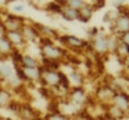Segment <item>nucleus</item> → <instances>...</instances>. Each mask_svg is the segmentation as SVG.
<instances>
[{"label":"nucleus","mask_w":129,"mask_h":120,"mask_svg":"<svg viewBox=\"0 0 129 120\" xmlns=\"http://www.w3.org/2000/svg\"><path fill=\"white\" fill-rule=\"evenodd\" d=\"M114 29H115V33L120 35L129 31V14H125V15L120 14L118 18H115Z\"/></svg>","instance_id":"nucleus-1"},{"label":"nucleus","mask_w":129,"mask_h":120,"mask_svg":"<svg viewBox=\"0 0 129 120\" xmlns=\"http://www.w3.org/2000/svg\"><path fill=\"white\" fill-rule=\"evenodd\" d=\"M42 50L44 53V56L46 58V60H55V59H59L60 56L64 55L63 50H60L59 48L54 46V44H49V45H43L42 46Z\"/></svg>","instance_id":"nucleus-2"},{"label":"nucleus","mask_w":129,"mask_h":120,"mask_svg":"<svg viewBox=\"0 0 129 120\" xmlns=\"http://www.w3.org/2000/svg\"><path fill=\"white\" fill-rule=\"evenodd\" d=\"M114 101H115V106L118 109H120L123 113L129 109V96L125 93H119V94H114Z\"/></svg>","instance_id":"nucleus-3"},{"label":"nucleus","mask_w":129,"mask_h":120,"mask_svg":"<svg viewBox=\"0 0 129 120\" xmlns=\"http://www.w3.org/2000/svg\"><path fill=\"white\" fill-rule=\"evenodd\" d=\"M93 46L96 51L99 53H104L107 50V38L102 34H96L94 36V41H93Z\"/></svg>","instance_id":"nucleus-4"},{"label":"nucleus","mask_w":129,"mask_h":120,"mask_svg":"<svg viewBox=\"0 0 129 120\" xmlns=\"http://www.w3.org/2000/svg\"><path fill=\"white\" fill-rule=\"evenodd\" d=\"M42 78H43L44 81H45L48 85H51V86L59 85V78H58V73H56V71L48 70V71H45V73H42Z\"/></svg>","instance_id":"nucleus-5"},{"label":"nucleus","mask_w":129,"mask_h":120,"mask_svg":"<svg viewBox=\"0 0 129 120\" xmlns=\"http://www.w3.org/2000/svg\"><path fill=\"white\" fill-rule=\"evenodd\" d=\"M23 73H24V78H25V80L34 81V80L42 78V70H40L39 68H33V69L23 68Z\"/></svg>","instance_id":"nucleus-6"},{"label":"nucleus","mask_w":129,"mask_h":120,"mask_svg":"<svg viewBox=\"0 0 129 120\" xmlns=\"http://www.w3.org/2000/svg\"><path fill=\"white\" fill-rule=\"evenodd\" d=\"M63 39L67 41L65 44H68V45H70V46H73V48H78V49L85 48L86 45H88L86 41L79 39V38H75V36H72V35H65Z\"/></svg>","instance_id":"nucleus-7"},{"label":"nucleus","mask_w":129,"mask_h":120,"mask_svg":"<svg viewBox=\"0 0 129 120\" xmlns=\"http://www.w3.org/2000/svg\"><path fill=\"white\" fill-rule=\"evenodd\" d=\"M93 15V8L90 5H84L82 9L78 10V19L83 23H86Z\"/></svg>","instance_id":"nucleus-8"},{"label":"nucleus","mask_w":129,"mask_h":120,"mask_svg":"<svg viewBox=\"0 0 129 120\" xmlns=\"http://www.w3.org/2000/svg\"><path fill=\"white\" fill-rule=\"evenodd\" d=\"M61 15H63V18H64L65 20H68V21H74V20L78 19V10L72 9V8H69V6L65 5V8L61 9Z\"/></svg>","instance_id":"nucleus-9"},{"label":"nucleus","mask_w":129,"mask_h":120,"mask_svg":"<svg viewBox=\"0 0 129 120\" xmlns=\"http://www.w3.org/2000/svg\"><path fill=\"white\" fill-rule=\"evenodd\" d=\"M70 96H72L73 103H77V104H83L86 99L85 94H84V91H83L82 89H75V90L70 94Z\"/></svg>","instance_id":"nucleus-10"},{"label":"nucleus","mask_w":129,"mask_h":120,"mask_svg":"<svg viewBox=\"0 0 129 120\" xmlns=\"http://www.w3.org/2000/svg\"><path fill=\"white\" fill-rule=\"evenodd\" d=\"M8 38H9L8 40L10 44H23L24 43V36L19 31H9Z\"/></svg>","instance_id":"nucleus-11"},{"label":"nucleus","mask_w":129,"mask_h":120,"mask_svg":"<svg viewBox=\"0 0 129 120\" xmlns=\"http://www.w3.org/2000/svg\"><path fill=\"white\" fill-rule=\"evenodd\" d=\"M21 64H23V66L26 68V69L38 68V61H37V59H34V58L30 56V55H25V56H23Z\"/></svg>","instance_id":"nucleus-12"},{"label":"nucleus","mask_w":129,"mask_h":120,"mask_svg":"<svg viewBox=\"0 0 129 120\" xmlns=\"http://www.w3.org/2000/svg\"><path fill=\"white\" fill-rule=\"evenodd\" d=\"M69 81H72L75 85H82V83H83V75L80 73H78V71H72Z\"/></svg>","instance_id":"nucleus-13"},{"label":"nucleus","mask_w":129,"mask_h":120,"mask_svg":"<svg viewBox=\"0 0 129 120\" xmlns=\"http://www.w3.org/2000/svg\"><path fill=\"white\" fill-rule=\"evenodd\" d=\"M120 43L124 46H129V31H127V33H124V34L120 35Z\"/></svg>","instance_id":"nucleus-14"},{"label":"nucleus","mask_w":129,"mask_h":120,"mask_svg":"<svg viewBox=\"0 0 129 120\" xmlns=\"http://www.w3.org/2000/svg\"><path fill=\"white\" fill-rule=\"evenodd\" d=\"M1 71H3V75H5V76H10V75H11V70H10V68L6 66V65L3 66Z\"/></svg>","instance_id":"nucleus-15"},{"label":"nucleus","mask_w":129,"mask_h":120,"mask_svg":"<svg viewBox=\"0 0 129 120\" xmlns=\"http://www.w3.org/2000/svg\"><path fill=\"white\" fill-rule=\"evenodd\" d=\"M48 120H65V119H64V118H63L60 114H58V113H56V114H53V115H50Z\"/></svg>","instance_id":"nucleus-16"},{"label":"nucleus","mask_w":129,"mask_h":120,"mask_svg":"<svg viewBox=\"0 0 129 120\" xmlns=\"http://www.w3.org/2000/svg\"><path fill=\"white\" fill-rule=\"evenodd\" d=\"M15 10H23V6H15Z\"/></svg>","instance_id":"nucleus-17"},{"label":"nucleus","mask_w":129,"mask_h":120,"mask_svg":"<svg viewBox=\"0 0 129 120\" xmlns=\"http://www.w3.org/2000/svg\"><path fill=\"white\" fill-rule=\"evenodd\" d=\"M127 65H128V68H129V56H128V59H127Z\"/></svg>","instance_id":"nucleus-18"},{"label":"nucleus","mask_w":129,"mask_h":120,"mask_svg":"<svg viewBox=\"0 0 129 120\" xmlns=\"http://www.w3.org/2000/svg\"><path fill=\"white\" fill-rule=\"evenodd\" d=\"M110 120H114V119H110Z\"/></svg>","instance_id":"nucleus-19"}]
</instances>
